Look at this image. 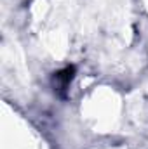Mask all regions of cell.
Wrapping results in <instances>:
<instances>
[{
  "label": "cell",
  "instance_id": "obj_1",
  "mask_svg": "<svg viewBox=\"0 0 148 149\" xmlns=\"http://www.w3.org/2000/svg\"><path fill=\"white\" fill-rule=\"evenodd\" d=\"M73 73H75L73 66H66L65 70L54 73V80H52V81H54V90H56V92L66 90V87L70 85V81H72V78H73Z\"/></svg>",
  "mask_w": 148,
  "mask_h": 149
}]
</instances>
